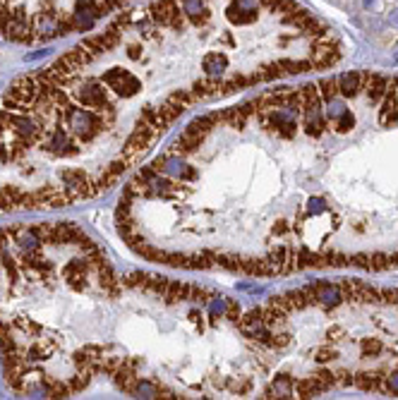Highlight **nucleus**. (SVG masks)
Wrapping results in <instances>:
<instances>
[{
	"label": "nucleus",
	"mask_w": 398,
	"mask_h": 400,
	"mask_svg": "<svg viewBox=\"0 0 398 400\" xmlns=\"http://www.w3.org/2000/svg\"><path fill=\"white\" fill-rule=\"evenodd\" d=\"M130 0H0V36L14 43H43L74 31H91L96 22Z\"/></svg>",
	"instance_id": "obj_1"
},
{
	"label": "nucleus",
	"mask_w": 398,
	"mask_h": 400,
	"mask_svg": "<svg viewBox=\"0 0 398 400\" xmlns=\"http://www.w3.org/2000/svg\"><path fill=\"white\" fill-rule=\"evenodd\" d=\"M310 292H312L314 302L324 304V307H336V304L343 302V295L338 290V285H331L326 280H317V283H310L307 285Z\"/></svg>",
	"instance_id": "obj_2"
},
{
	"label": "nucleus",
	"mask_w": 398,
	"mask_h": 400,
	"mask_svg": "<svg viewBox=\"0 0 398 400\" xmlns=\"http://www.w3.org/2000/svg\"><path fill=\"white\" fill-rule=\"evenodd\" d=\"M362 89H365V94L370 96V101H382L386 94V89H389V79L386 77H382V74H374V72H362Z\"/></svg>",
	"instance_id": "obj_3"
},
{
	"label": "nucleus",
	"mask_w": 398,
	"mask_h": 400,
	"mask_svg": "<svg viewBox=\"0 0 398 400\" xmlns=\"http://www.w3.org/2000/svg\"><path fill=\"white\" fill-rule=\"evenodd\" d=\"M338 91L341 96L353 98L362 91V72H346L338 77Z\"/></svg>",
	"instance_id": "obj_4"
},
{
	"label": "nucleus",
	"mask_w": 398,
	"mask_h": 400,
	"mask_svg": "<svg viewBox=\"0 0 398 400\" xmlns=\"http://www.w3.org/2000/svg\"><path fill=\"white\" fill-rule=\"evenodd\" d=\"M295 381L290 379L288 374H281L276 376V381H274V386L266 388V396L264 398H295Z\"/></svg>",
	"instance_id": "obj_5"
},
{
	"label": "nucleus",
	"mask_w": 398,
	"mask_h": 400,
	"mask_svg": "<svg viewBox=\"0 0 398 400\" xmlns=\"http://www.w3.org/2000/svg\"><path fill=\"white\" fill-rule=\"evenodd\" d=\"M295 398H314L317 393H324L326 388L314 379V376H310V379H300V381H295Z\"/></svg>",
	"instance_id": "obj_6"
},
{
	"label": "nucleus",
	"mask_w": 398,
	"mask_h": 400,
	"mask_svg": "<svg viewBox=\"0 0 398 400\" xmlns=\"http://www.w3.org/2000/svg\"><path fill=\"white\" fill-rule=\"evenodd\" d=\"M317 86H319V96H322V101H331V98L341 96V91H338V79H322Z\"/></svg>",
	"instance_id": "obj_7"
},
{
	"label": "nucleus",
	"mask_w": 398,
	"mask_h": 400,
	"mask_svg": "<svg viewBox=\"0 0 398 400\" xmlns=\"http://www.w3.org/2000/svg\"><path fill=\"white\" fill-rule=\"evenodd\" d=\"M329 125H334V127H336V132H348L350 127L355 125V118H353V113H350V110H346L341 118H336V120L329 122Z\"/></svg>",
	"instance_id": "obj_8"
},
{
	"label": "nucleus",
	"mask_w": 398,
	"mask_h": 400,
	"mask_svg": "<svg viewBox=\"0 0 398 400\" xmlns=\"http://www.w3.org/2000/svg\"><path fill=\"white\" fill-rule=\"evenodd\" d=\"M223 316H226L228 321H233V324H238V321H240V304L235 302V300H226Z\"/></svg>",
	"instance_id": "obj_9"
},
{
	"label": "nucleus",
	"mask_w": 398,
	"mask_h": 400,
	"mask_svg": "<svg viewBox=\"0 0 398 400\" xmlns=\"http://www.w3.org/2000/svg\"><path fill=\"white\" fill-rule=\"evenodd\" d=\"M382 391L391 393V396H398V372H394V374L384 376V384H382Z\"/></svg>",
	"instance_id": "obj_10"
},
{
	"label": "nucleus",
	"mask_w": 398,
	"mask_h": 400,
	"mask_svg": "<svg viewBox=\"0 0 398 400\" xmlns=\"http://www.w3.org/2000/svg\"><path fill=\"white\" fill-rule=\"evenodd\" d=\"M360 348H362V352H367V355H377V352H382V343L374 338H365V340H360Z\"/></svg>",
	"instance_id": "obj_11"
},
{
	"label": "nucleus",
	"mask_w": 398,
	"mask_h": 400,
	"mask_svg": "<svg viewBox=\"0 0 398 400\" xmlns=\"http://www.w3.org/2000/svg\"><path fill=\"white\" fill-rule=\"evenodd\" d=\"M334 357H338V352L336 350H331V348H319V350L314 352V360L317 362H329V360H334Z\"/></svg>",
	"instance_id": "obj_12"
},
{
	"label": "nucleus",
	"mask_w": 398,
	"mask_h": 400,
	"mask_svg": "<svg viewBox=\"0 0 398 400\" xmlns=\"http://www.w3.org/2000/svg\"><path fill=\"white\" fill-rule=\"evenodd\" d=\"M322 211H326L324 199H312L310 201V213H322Z\"/></svg>",
	"instance_id": "obj_13"
},
{
	"label": "nucleus",
	"mask_w": 398,
	"mask_h": 400,
	"mask_svg": "<svg viewBox=\"0 0 398 400\" xmlns=\"http://www.w3.org/2000/svg\"><path fill=\"white\" fill-rule=\"evenodd\" d=\"M290 228H288V223H283V220H278L276 225H274V235H286Z\"/></svg>",
	"instance_id": "obj_14"
},
{
	"label": "nucleus",
	"mask_w": 398,
	"mask_h": 400,
	"mask_svg": "<svg viewBox=\"0 0 398 400\" xmlns=\"http://www.w3.org/2000/svg\"><path fill=\"white\" fill-rule=\"evenodd\" d=\"M329 338H331V340H341V338H343V328L334 326L331 331H329Z\"/></svg>",
	"instance_id": "obj_15"
},
{
	"label": "nucleus",
	"mask_w": 398,
	"mask_h": 400,
	"mask_svg": "<svg viewBox=\"0 0 398 400\" xmlns=\"http://www.w3.org/2000/svg\"><path fill=\"white\" fill-rule=\"evenodd\" d=\"M391 22H394V24H398V12L391 14Z\"/></svg>",
	"instance_id": "obj_16"
}]
</instances>
